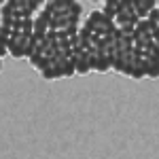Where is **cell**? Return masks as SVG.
<instances>
[{
    "label": "cell",
    "mask_w": 159,
    "mask_h": 159,
    "mask_svg": "<svg viewBox=\"0 0 159 159\" xmlns=\"http://www.w3.org/2000/svg\"><path fill=\"white\" fill-rule=\"evenodd\" d=\"M117 15H129V17H136L134 11V0H119V13ZM138 19V17H136Z\"/></svg>",
    "instance_id": "5bb4252c"
},
{
    "label": "cell",
    "mask_w": 159,
    "mask_h": 159,
    "mask_svg": "<svg viewBox=\"0 0 159 159\" xmlns=\"http://www.w3.org/2000/svg\"><path fill=\"white\" fill-rule=\"evenodd\" d=\"M155 7H157L155 0H134V11H136V17H138V19L147 17Z\"/></svg>",
    "instance_id": "30bf717a"
},
{
    "label": "cell",
    "mask_w": 159,
    "mask_h": 159,
    "mask_svg": "<svg viewBox=\"0 0 159 159\" xmlns=\"http://www.w3.org/2000/svg\"><path fill=\"white\" fill-rule=\"evenodd\" d=\"M28 60H30V64H32L36 70H45V68L51 64L53 57H49V55H47V53H43V51H36V53H32Z\"/></svg>",
    "instance_id": "8fae6325"
},
{
    "label": "cell",
    "mask_w": 159,
    "mask_h": 159,
    "mask_svg": "<svg viewBox=\"0 0 159 159\" xmlns=\"http://www.w3.org/2000/svg\"><path fill=\"white\" fill-rule=\"evenodd\" d=\"M51 13L61 15V13H76V15H83V7L76 2V0H47V7Z\"/></svg>",
    "instance_id": "3957f363"
},
{
    "label": "cell",
    "mask_w": 159,
    "mask_h": 159,
    "mask_svg": "<svg viewBox=\"0 0 159 159\" xmlns=\"http://www.w3.org/2000/svg\"><path fill=\"white\" fill-rule=\"evenodd\" d=\"M102 13H104L106 17H110V19H115L117 13H119V0H104Z\"/></svg>",
    "instance_id": "4fadbf2b"
},
{
    "label": "cell",
    "mask_w": 159,
    "mask_h": 159,
    "mask_svg": "<svg viewBox=\"0 0 159 159\" xmlns=\"http://www.w3.org/2000/svg\"><path fill=\"white\" fill-rule=\"evenodd\" d=\"M9 53L13 57H30L32 55V36L13 34L9 38Z\"/></svg>",
    "instance_id": "7a4b0ae2"
},
{
    "label": "cell",
    "mask_w": 159,
    "mask_h": 159,
    "mask_svg": "<svg viewBox=\"0 0 159 159\" xmlns=\"http://www.w3.org/2000/svg\"><path fill=\"white\" fill-rule=\"evenodd\" d=\"M85 28L91 30L93 34H98V36H104V34H110L117 25H115V21H112L110 17H106L102 11H91L85 17Z\"/></svg>",
    "instance_id": "6da1fadb"
},
{
    "label": "cell",
    "mask_w": 159,
    "mask_h": 159,
    "mask_svg": "<svg viewBox=\"0 0 159 159\" xmlns=\"http://www.w3.org/2000/svg\"><path fill=\"white\" fill-rule=\"evenodd\" d=\"M134 51V49H132ZM127 76L129 79H144V64H142V55L134 53L132 61H129V68H127Z\"/></svg>",
    "instance_id": "ba28073f"
},
{
    "label": "cell",
    "mask_w": 159,
    "mask_h": 159,
    "mask_svg": "<svg viewBox=\"0 0 159 159\" xmlns=\"http://www.w3.org/2000/svg\"><path fill=\"white\" fill-rule=\"evenodd\" d=\"M0 70H2V57H0Z\"/></svg>",
    "instance_id": "ac0fdd59"
},
{
    "label": "cell",
    "mask_w": 159,
    "mask_h": 159,
    "mask_svg": "<svg viewBox=\"0 0 159 159\" xmlns=\"http://www.w3.org/2000/svg\"><path fill=\"white\" fill-rule=\"evenodd\" d=\"M147 51H148V53H155V55H159V30L153 34V40L148 43Z\"/></svg>",
    "instance_id": "9a60e30c"
},
{
    "label": "cell",
    "mask_w": 159,
    "mask_h": 159,
    "mask_svg": "<svg viewBox=\"0 0 159 159\" xmlns=\"http://www.w3.org/2000/svg\"><path fill=\"white\" fill-rule=\"evenodd\" d=\"M53 68H55V72H57V79H66V76L76 74L72 55H55V57H53Z\"/></svg>",
    "instance_id": "277c9868"
},
{
    "label": "cell",
    "mask_w": 159,
    "mask_h": 159,
    "mask_svg": "<svg viewBox=\"0 0 159 159\" xmlns=\"http://www.w3.org/2000/svg\"><path fill=\"white\" fill-rule=\"evenodd\" d=\"M112 21L117 25V30H121V32H134L138 19H136V17H129V15H117Z\"/></svg>",
    "instance_id": "9c48e42d"
},
{
    "label": "cell",
    "mask_w": 159,
    "mask_h": 159,
    "mask_svg": "<svg viewBox=\"0 0 159 159\" xmlns=\"http://www.w3.org/2000/svg\"><path fill=\"white\" fill-rule=\"evenodd\" d=\"M49 32V21H47V17L43 15V13H38L36 17H34V36H45Z\"/></svg>",
    "instance_id": "7c38bea8"
},
{
    "label": "cell",
    "mask_w": 159,
    "mask_h": 159,
    "mask_svg": "<svg viewBox=\"0 0 159 159\" xmlns=\"http://www.w3.org/2000/svg\"><path fill=\"white\" fill-rule=\"evenodd\" d=\"M4 2H7V0H0V7H2V4H4Z\"/></svg>",
    "instance_id": "e0dca14e"
},
{
    "label": "cell",
    "mask_w": 159,
    "mask_h": 159,
    "mask_svg": "<svg viewBox=\"0 0 159 159\" xmlns=\"http://www.w3.org/2000/svg\"><path fill=\"white\" fill-rule=\"evenodd\" d=\"M142 64H144V76H148V79H157L159 76V55L147 51V53L142 55Z\"/></svg>",
    "instance_id": "8992f818"
},
{
    "label": "cell",
    "mask_w": 159,
    "mask_h": 159,
    "mask_svg": "<svg viewBox=\"0 0 159 159\" xmlns=\"http://www.w3.org/2000/svg\"><path fill=\"white\" fill-rule=\"evenodd\" d=\"M7 53H9V43L4 38H0V57H4Z\"/></svg>",
    "instance_id": "2e32d148"
},
{
    "label": "cell",
    "mask_w": 159,
    "mask_h": 159,
    "mask_svg": "<svg viewBox=\"0 0 159 159\" xmlns=\"http://www.w3.org/2000/svg\"><path fill=\"white\" fill-rule=\"evenodd\" d=\"M72 61H74V70L76 74H87L91 70V64H89V51L81 49V51H72Z\"/></svg>",
    "instance_id": "5b68a950"
},
{
    "label": "cell",
    "mask_w": 159,
    "mask_h": 159,
    "mask_svg": "<svg viewBox=\"0 0 159 159\" xmlns=\"http://www.w3.org/2000/svg\"><path fill=\"white\" fill-rule=\"evenodd\" d=\"M4 4H7L15 15H24V17H32V15H34V9H32L30 0H7Z\"/></svg>",
    "instance_id": "52a82bcc"
}]
</instances>
